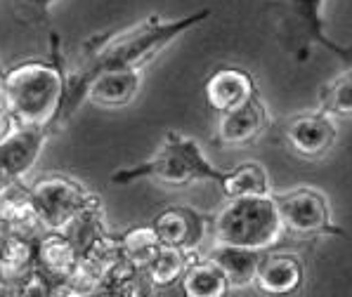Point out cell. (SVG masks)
Instances as JSON below:
<instances>
[{
    "label": "cell",
    "mask_w": 352,
    "mask_h": 297,
    "mask_svg": "<svg viewBox=\"0 0 352 297\" xmlns=\"http://www.w3.org/2000/svg\"><path fill=\"white\" fill-rule=\"evenodd\" d=\"M210 224L215 243L241 246L251 250H270L284 236L274 193L230 198L218 210V215L210 217Z\"/></svg>",
    "instance_id": "obj_4"
},
{
    "label": "cell",
    "mask_w": 352,
    "mask_h": 297,
    "mask_svg": "<svg viewBox=\"0 0 352 297\" xmlns=\"http://www.w3.org/2000/svg\"><path fill=\"white\" fill-rule=\"evenodd\" d=\"M305 281V264L296 252H263L258 264L256 288L265 295H294Z\"/></svg>",
    "instance_id": "obj_13"
},
{
    "label": "cell",
    "mask_w": 352,
    "mask_h": 297,
    "mask_svg": "<svg viewBox=\"0 0 352 297\" xmlns=\"http://www.w3.org/2000/svg\"><path fill=\"white\" fill-rule=\"evenodd\" d=\"M36 215L43 229L62 231L85 205L97 201V193L90 191L83 182L64 172H47L31 182Z\"/></svg>",
    "instance_id": "obj_5"
},
{
    "label": "cell",
    "mask_w": 352,
    "mask_h": 297,
    "mask_svg": "<svg viewBox=\"0 0 352 297\" xmlns=\"http://www.w3.org/2000/svg\"><path fill=\"white\" fill-rule=\"evenodd\" d=\"M50 137V128L19 126L8 139H3L0 142V185L12 180H24L36 167Z\"/></svg>",
    "instance_id": "obj_9"
},
{
    "label": "cell",
    "mask_w": 352,
    "mask_h": 297,
    "mask_svg": "<svg viewBox=\"0 0 352 297\" xmlns=\"http://www.w3.org/2000/svg\"><path fill=\"white\" fill-rule=\"evenodd\" d=\"M142 90V71L138 69H109L93 78L85 102L102 109H123L133 104Z\"/></svg>",
    "instance_id": "obj_14"
},
{
    "label": "cell",
    "mask_w": 352,
    "mask_h": 297,
    "mask_svg": "<svg viewBox=\"0 0 352 297\" xmlns=\"http://www.w3.org/2000/svg\"><path fill=\"white\" fill-rule=\"evenodd\" d=\"M118 239H121L123 257H126L128 262H133L140 272H144V269L149 267V262L154 260L156 252H159L161 246H164L151 224L130 226V229H126L123 234H118Z\"/></svg>",
    "instance_id": "obj_23"
},
{
    "label": "cell",
    "mask_w": 352,
    "mask_h": 297,
    "mask_svg": "<svg viewBox=\"0 0 352 297\" xmlns=\"http://www.w3.org/2000/svg\"><path fill=\"white\" fill-rule=\"evenodd\" d=\"M225 170L215 167L204 154L201 144L194 137L182 132L168 130L164 134L159 151L151 158L128 167H118L111 172V185H133L140 180H154L166 187H189L197 182H213L218 185L223 180Z\"/></svg>",
    "instance_id": "obj_3"
},
{
    "label": "cell",
    "mask_w": 352,
    "mask_h": 297,
    "mask_svg": "<svg viewBox=\"0 0 352 297\" xmlns=\"http://www.w3.org/2000/svg\"><path fill=\"white\" fill-rule=\"evenodd\" d=\"M284 224V234L298 239L315 236H348L340 226L333 224L331 205L315 187H294L286 191H272Z\"/></svg>",
    "instance_id": "obj_6"
},
{
    "label": "cell",
    "mask_w": 352,
    "mask_h": 297,
    "mask_svg": "<svg viewBox=\"0 0 352 297\" xmlns=\"http://www.w3.org/2000/svg\"><path fill=\"white\" fill-rule=\"evenodd\" d=\"M218 187L223 191L225 201L243 196H265V193L274 191L267 167L260 165L258 161H246V163H239L230 167V170H225Z\"/></svg>",
    "instance_id": "obj_19"
},
{
    "label": "cell",
    "mask_w": 352,
    "mask_h": 297,
    "mask_svg": "<svg viewBox=\"0 0 352 297\" xmlns=\"http://www.w3.org/2000/svg\"><path fill=\"white\" fill-rule=\"evenodd\" d=\"M284 139L289 149L302 161H319L331 154L338 142V128L329 111L322 106L305 113H296L284 128Z\"/></svg>",
    "instance_id": "obj_7"
},
{
    "label": "cell",
    "mask_w": 352,
    "mask_h": 297,
    "mask_svg": "<svg viewBox=\"0 0 352 297\" xmlns=\"http://www.w3.org/2000/svg\"><path fill=\"white\" fill-rule=\"evenodd\" d=\"M62 231L74 241L76 250H78L80 255H85L102 236L109 234L107 222H104V213H102V198H97V201H93L90 205H85V208L80 210V213L76 215Z\"/></svg>",
    "instance_id": "obj_22"
},
{
    "label": "cell",
    "mask_w": 352,
    "mask_h": 297,
    "mask_svg": "<svg viewBox=\"0 0 352 297\" xmlns=\"http://www.w3.org/2000/svg\"><path fill=\"white\" fill-rule=\"evenodd\" d=\"M5 99V71L0 69V104H3Z\"/></svg>",
    "instance_id": "obj_28"
},
{
    "label": "cell",
    "mask_w": 352,
    "mask_h": 297,
    "mask_svg": "<svg viewBox=\"0 0 352 297\" xmlns=\"http://www.w3.org/2000/svg\"><path fill=\"white\" fill-rule=\"evenodd\" d=\"M265 250H251L241 246H227V243H215L213 250L206 257H210L225 272L232 288H248L256 283L258 264L263 260Z\"/></svg>",
    "instance_id": "obj_16"
},
{
    "label": "cell",
    "mask_w": 352,
    "mask_h": 297,
    "mask_svg": "<svg viewBox=\"0 0 352 297\" xmlns=\"http://www.w3.org/2000/svg\"><path fill=\"white\" fill-rule=\"evenodd\" d=\"M36 239L38 231L34 229L0 224V274L12 288L31 269H36Z\"/></svg>",
    "instance_id": "obj_15"
},
{
    "label": "cell",
    "mask_w": 352,
    "mask_h": 297,
    "mask_svg": "<svg viewBox=\"0 0 352 297\" xmlns=\"http://www.w3.org/2000/svg\"><path fill=\"white\" fill-rule=\"evenodd\" d=\"M284 3L289 5V10L302 24L305 36L310 38L315 45L324 47V50H329L331 55L340 57L343 62L352 64V47L336 43L333 38L327 34V29H324V14L322 12H324V3H327V0H284Z\"/></svg>",
    "instance_id": "obj_18"
},
{
    "label": "cell",
    "mask_w": 352,
    "mask_h": 297,
    "mask_svg": "<svg viewBox=\"0 0 352 297\" xmlns=\"http://www.w3.org/2000/svg\"><path fill=\"white\" fill-rule=\"evenodd\" d=\"M270 128H272V113L258 93L236 109L220 113L218 128H215V144L225 149L251 147Z\"/></svg>",
    "instance_id": "obj_8"
},
{
    "label": "cell",
    "mask_w": 352,
    "mask_h": 297,
    "mask_svg": "<svg viewBox=\"0 0 352 297\" xmlns=\"http://www.w3.org/2000/svg\"><path fill=\"white\" fill-rule=\"evenodd\" d=\"M258 95V83L251 71L241 67H218L204 83V99L210 111L227 113Z\"/></svg>",
    "instance_id": "obj_12"
},
{
    "label": "cell",
    "mask_w": 352,
    "mask_h": 297,
    "mask_svg": "<svg viewBox=\"0 0 352 297\" xmlns=\"http://www.w3.org/2000/svg\"><path fill=\"white\" fill-rule=\"evenodd\" d=\"M80 262V252L74 241L64 231L45 229L36 239V267L57 285V295H67V285L72 281L76 267Z\"/></svg>",
    "instance_id": "obj_11"
},
{
    "label": "cell",
    "mask_w": 352,
    "mask_h": 297,
    "mask_svg": "<svg viewBox=\"0 0 352 297\" xmlns=\"http://www.w3.org/2000/svg\"><path fill=\"white\" fill-rule=\"evenodd\" d=\"M180 288L187 297H225L232 285L210 257H197L180 278Z\"/></svg>",
    "instance_id": "obj_20"
},
{
    "label": "cell",
    "mask_w": 352,
    "mask_h": 297,
    "mask_svg": "<svg viewBox=\"0 0 352 297\" xmlns=\"http://www.w3.org/2000/svg\"><path fill=\"white\" fill-rule=\"evenodd\" d=\"M210 10H197L192 14L177 19H164L161 14H149L147 19L128 26V29L107 31L85 38L76 55V67L67 64V99L62 106L59 123H67L85 102V93L93 78L109 69H138L142 71L147 64L154 62L168 45L192 31L194 26L204 24L210 17ZM59 130V126H57Z\"/></svg>",
    "instance_id": "obj_1"
},
{
    "label": "cell",
    "mask_w": 352,
    "mask_h": 297,
    "mask_svg": "<svg viewBox=\"0 0 352 297\" xmlns=\"http://www.w3.org/2000/svg\"><path fill=\"white\" fill-rule=\"evenodd\" d=\"M164 246L199 252L208 231L210 217L192 205H168L149 222Z\"/></svg>",
    "instance_id": "obj_10"
},
{
    "label": "cell",
    "mask_w": 352,
    "mask_h": 297,
    "mask_svg": "<svg viewBox=\"0 0 352 297\" xmlns=\"http://www.w3.org/2000/svg\"><path fill=\"white\" fill-rule=\"evenodd\" d=\"M0 297H14V288L10 285V281L0 274Z\"/></svg>",
    "instance_id": "obj_27"
},
{
    "label": "cell",
    "mask_w": 352,
    "mask_h": 297,
    "mask_svg": "<svg viewBox=\"0 0 352 297\" xmlns=\"http://www.w3.org/2000/svg\"><path fill=\"white\" fill-rule=\"evenodd\" d=\"M199 257V252L180 250V248L161 246V250L156 252V257L149 262V267L144 269L149 288H170V285L180 283V278L185 276L187 267Z\"/></svg>",
    "instance_id": "obj_21"
},
{
    "label": "cell",
    "mask_w": 352,
    "mask_h": 297,
    "mask_svg": "<svg viewBox=\"0 0 352 297\" xmlns=\"http://www.w3.org/2000/svg\"><path fill=\"white\" fill-rule=\"evenodd\" d=\"M319 106L338 118H352V64L319 90Z\"/></svg>",
    "instance_id": "obj_24"
},
{
    "label": "cell",
    "mask_w": 352,
    "mask_h": 297,
    "mask_svg": "<svg viewBox=\"0 0 352 297\" xmlns=\"http://www.w3.org/2000/svg\"><path fill=\"white\" fill-rule=\"evenodd\" d=\"M0 224L17 229H38L36 205L31 187L24 180H12L0 185Z\"/></svg>",
    "instance_id": "obj_17"
},
{
    "label": "cell",
    "mask_w": 352,
    "mask_h": 297,
    "mask_svg": "<svg viewBox=\"0 0 352 297\" xmlns=\"http://www.w3.org/2000/svg\"><path fill=\"white\" fill-rule=\"evenodd\" d=\"M47 59H24L5 71V99L17 126H43L57 132L67 99V57L59 36L52 34Z\"/></svg>",
    "instance_id": "obj_2"
},
{
    "label": "cell",
    "mask_w": 352,
    "mask_h": 297,
    "mask_svg": "<svg viewBox=\"0 0 352 297\" xmlns=\"http://www.w3.org/2000/svg\"><path fill=\"white\" fill-rule=\"evenodd\" d=\"M59 0H14L17 5V14L24 21H47V14H50L52 5H57Z\"/></svg>",
    "instance_id": "obj_25"
},
{
    "label": "cell",
    "mask_w": 352,
    "mask_h": 297,
    "mask_svg": "<svg viewBox=\"0 0 352 297\" xmlns=\"http://www.w3.org/2000/svg\"><path fill=\"white\" fill-rule=\"evenodd\" d=\"M17 121H14V116L10 113V109L5 104H0V142L3 139H8L10 134L17 130Z\"/></svg>",
    "instance_id": "obj_26"
}]
</instances>
